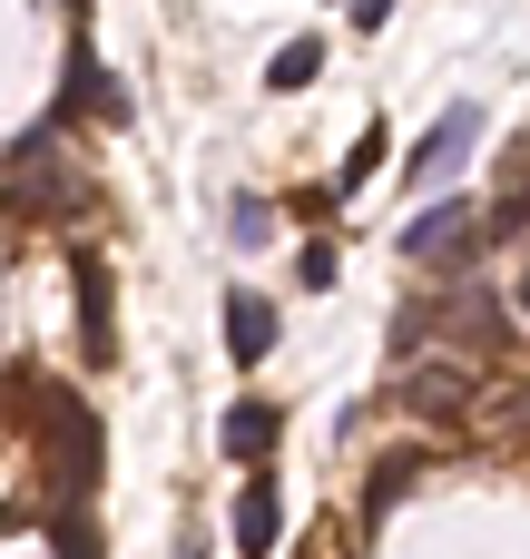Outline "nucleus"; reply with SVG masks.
<instances>
[{
  "mask_svg": "<svg viewBox=\"0 0 530 559\" xmlns=\"http://www.w3.org/2000/svg\"><path fill=\"white\" fill-rule=\"evenodd\" d=\"M177 559H207V540H187V550H177Z\"/></svg>",
  "mask_w": 530,
  "mask_h": 559,
  "instance_id": "ddd939ff",
  "label": "nucleus"
},
{
  "mask_svg": "<svg viewBox=\"0 0 530 559\" xmlns=\"http://www.w3.org/2000/svg\"><path fill=\"white\" fill-rule=\"evenodd\" d=\"M275 540H285V491L256 472V481L236 491V550H246V559H275Z\"/></svg>",
  "mask_w": 530,
  "mask_h": 559,
  "instance_id": "7ed1b4c3",
  "label": "nucleus"
},
{
  "mask_svg": "<svg viewBox=\"0 0 530 559\" xmlns=\"http://www.w3.org/2000/svg\"><path fill=\"white\" fill-rule=\"evenodd\" d=\"M413 472H423V462H413V452H393V462H384V481L364 491V511H384V501H403V491H413Z\"/></svg>",
  "mask_w": 530,
  "mask_h": 559,
  "instance_id": "9d476101",
  "label": "nucleus"
},
{
  "mask_svg": "<svg viewBox=\"0 0 530 559\" xmlns=\"http://www.w3.org/2000/svg\"><path fill=\"white\" fill-rule=\"evenodd\" d=\"M226 226H236V246H266V226H275V216H266V197H236V206H226Z\"/></svg>",
  "mask_w": 530,
  "mask_h": 559,
  "instance_id": "9b49d317",
  "label": "nucleus"
},
{
  "mask_svg": "<svg viewBox=\"0 0 530 559\" xmlns=\"http://www.w3.org/2000/svg\"><path fill=\"white\" fill-rule=\"evenodd\" d=\"M403 255H413V265H472V255H482L472 206H462V197H452V206H423V216H413V236H403Z\"/></svg>",
  "mask_w": 530,
  "mask_h": 559,
  "instance_id": "f03ea898",
  "label": "nucleus"
},
{
  "mask_svg": "<svg viewBox=\"0 0 530 559\" xmlns=\"http://www.w3.org/2000/svg\"><path fill=\"white\" fill-rule=\"evenodd\" d=\"M226 354L236 364H266L275 354V305L266 295H226Z\"/></svg>",
  "mask_w": 530,
  "mask_h": 559,
  "instance_id": "20e7f679",
  "label": "nucleus"
},
{
  "mask_svg": "<svg viewBox=\"0 0 530 559\" xmlns=\"http://www.w3.org/2000/svg\"><path fill=\"white\" fill-rule=\"evenodd\" d=\"M413 403H423V413H462V403H472V373H423Z\"/></svg>",
  "mask_w": 530,
  "mask_h": 559,
  "instance_id": "1a4fd4ad",
  "label": "nucleus"
},
{
  "mask_svg": "<svg viewBox=\"0 0 530 559\" xmlns=\"http://www.w3.org/2000/svg\"><path fill=\"white\" fill-rule=\"evenodd\" d=\"M384 157H393V147H384V128H364V138H354V157H344V177H334V197H364Z\"/></svg>",
  "mask_w": 530,
  "mask_h": 559,
  "instance_id": "6e6552de",
  "label": "nucleus"
},
{
  "mask_svg": "<svg viewBox=\"0 0 530 559\" xmlns=\"http://www.w3.org/2000/svg\"><path fill=\"white\" fill-rule=\"evenodd\" d=\"M315 69H325V39H285V49L266 59V88L295 98V88H315Z\"/></svg>",
  "mask_w": 530,
  "mask_h": 559,
  "instance_id": "0eeeda50",
  "label": "nucleus"
},
{
  "mask_svg": "<svg viewBox=\"0 0 530 559\" xmlns=\"http://www.w3.org/2000/svg\"><path fill=\"white\" fill-rule=\"evenodd\" d=\"M472 147H482V108H472V98H452V108L423 128V147L403 157V177H413V187H443V177H452Z\"/></svg>",
  "mask_w": 530,
  "mask_h": 559,
  "instance_id": "f257e3e1",
  "label": "nucleus"
},
{
  "mask_svg": "<svg viewBox=\"0 0 530 559\" xmlns=\"http://www.w3.org/2000/svg\"><path fill=\"white\" fill-rule=\"evenodd\" d=\"M79 334H89V364H108L118 354V334H108V275L79 255Z\"/></svg>",
  "mask_w": 530,
  "mask_h": 559,
  "instance_id": "423d86ee",
  "label": "nucleus"
},
{
  "mask_svg": "<svg viewBox=\"0 0 530 559\" xmlns=\"http://www.w3.org/2000/svg\"><path fill=\"white\" fill-rule=\"evenodd\" d=\"M275 432H285V413H275V403H236V413L216 423V442H226L236 462H266V442H275Z\"/></svg>",
  "mask_w": 530,
  "mask_h": 559,
  "instance_id": "39448f33",
  "label": "nucleus"
},
{
  "mask_svg": "<svg viewBox=\"0 0 530 559\" xmlns=\"http://www.w3.org/2000/svg\"><path fill=\"white\" fill-rule=\"evenodd\" d=\"M384 20H393V0H354V29H364V39H374Z\"/></svg>",
  "mask_w": 530,
  "mask_h": 559,
  "instance_id": "f8f14e48",
  "label": "nucleus"
}]
</instances>
